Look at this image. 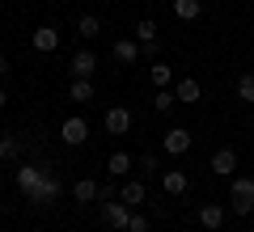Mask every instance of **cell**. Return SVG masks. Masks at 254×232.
<instances>
[{
  "instance_id": "4dcf8cb0",
  "label": "cell",
  "mask_w": 254,
  "mask_h": 232,
  "mask_svg": "<svg viewBox=\"0 0 254 232\" xmlns=\"http://www.w3.org/2000/svg\"><path fill=\"white\" fill-rule=\"evenodd\" d=\"M195 232H208V228H195Z\"/></svg>"
},
{
  "instance_id": "6da1fadb",
  "label": "cell",
  "mask_w": 254,
  "mask_h": 232,
  "mask_svg": "<svg viewBox=\"0 0 254 232\" xmlns=\"http://www.w3.org/2000/svg\"><path fill=\"white\" fill-rule=\"evenodd\" d=\"M47 173H55V165H38V161H26V165H17V173H13V182H17V190H21V198H30L38 186H43V178Z\"/></svg>"
},
{
  "instance_id": "9c48e42d",
  "label": "cell",
  "mask_w": 254,
  "mask_h": 232,
  "mask_svg": "<svg viewBox=\"0 0 254 232\" xmlns=\"http://www.w3.org/2000/svg\"><path fill=\"white\" fill-rule=\"evenodd\" d=\"M225 220H229V207H220V203H203L199 207V228L220 232V228H225Z\"/></svg>"
},
{
  "instance_id": "d6986e66",
  "label": "cell",
  "mask_w": 254,
  "mask_h": 232,
  "mask_svg": "<svg viewBox=\"0 0 254 232\" xmlns=\"http://www.w3.org/2000/svg\"><path fill=\"white\" fill-rule=\"evenodd\" d=\"M17 156H21V139L4 131L0 135V161H17Z\"/></svg>"
},
{
  "instance_id": "d4e9b609",
  "label": "cell",
  "mask_w": 254,
  "mask_h": 232,
  "mask_svg": "<svg viewBox=\"0 0 254 232\" xmlns=\"http://www.w3.org/2000/svg\"><path fill=\"white\" fill-rule=\"evenodd\" d=\"M157 173H161V161H157V156H153V152H144V156H140V178H157Z\"/></svg>"
},
{
  "instance_id": "7402d4cb",
  "label": "cell",
  "mask_w": 254,
  "mask_h": 232,
  "mask_svg": "<svg viewBox=\"0 0 254 232\" xmlns=\"http://www.w3.org/2000/svg\"><path fill=\"white\" fill-rule=\"evenodd\" d=\"M76 34H81V38H98L102 34V21L93 17V13H85V17H76Z\"/></svg>"
},
{
  "instance_id": "cb8c5ba5",
  "label": "cell",
  "mask_w": 254,
  "mask_h": 232,
  "mask_svg": "<svg viewBox=\"0 0 254 232\" xmlns=\"http://www.w3.org/2000/svg\"><path fill=\"white\" fill-rule=\"evenodd\" d=\"M131 34H136L140 43H153V38H157V21H153V17H140V21H136V30H131Z\"/></svg>"
},
{
  "instance_id": "f546056e",
  "label": "cell",
  "mask_w": 254,
  "mask_h": 232,
  "mask_svg": "<svg viewBox=\"0 0 254 232\" xmlns=\"http://www.w3.org/2000/svg\"><path fill=\"white\" fill-rule=\"evenodd\" d=\"M4 106H9V93H4V85H0V110H4Z\"/></svg>"
},
{
  "instance_id": "e0dca14e",
  "label": "cell",
  "mask_w": 254,
  "mask_h": 232,
  "mask_svg": "<svg viewBox=\"0 0 254 232\" xmlns=\"http://www.w3.org/2000/svg\"><path fill=\"white\" fill-rule=\"evenodd\" d=\"M148 81H153V89H174V68L161 63V59H153L148 63Z\"/></svg>"
},
{
  "instance_id": "5b68a950",
  "label": "cell",
  "mask_w": 254,
  "mask_h": 232,
  "mask_svg": "<svg viewBox=\"0 0 254 232\" xmlns=\"http://www.w3.org/2000/svg\"><path fill=\"white\" fill-rule=\"evenodd\" d=\"M190 143H195V135H190L187 127H170V131L161 135V148L170 152V156H182V152H190Z\"/></svg>"
},
{
  "instance_id": "52a82bcc",
  "label": "cell",
  "mask_w": 254,
  "mask_h": 232,
  "mask_svg": "<svg viewBox=\"0 0 254 232\" xmlns=\"http://www.w3.org/2000/svg\"><path fill=\"white\" fill-rule=\"evenodd\" d=\"M208 169L216 173V178H237V152H233V148H216Z\"/></svg>"
},
{
  "instance_id": "5bb4252c",
  "label": "cell",
  "mask_w": 254,
  "mask_h": 232,
  "mask_svg": "<svg viewBox=\"0 0 254 232\" xmlns=\"http://www.w3.org/2000/svg\"><path fill=\"white\" fill-rule=\"evenodd\" d=\"M102 123H106V131H110V135H127V131H131V110H123V106H110Z\"/></svg>"
},
{
  "instance_id": "83f0119b",
  "label": "cell",
  "mask_w": 254,
  "mask_h": 232,
  "mask_svg": "<svg viewBox=\"0 0 254 232\" xmlns=\"http://www.w3.org/2000/svg\"><path fill=\"white\" fill-rule=\"evenodd\" d=\"M140 55H144V59H157V55H161V43H157V38L153 43H140Z\"/></svg>"
},
{
  "instance_id": "ac0fdd59",
  "label": "cell",
  "mask_w": 254,
  "mask_h": 232,
  "mask_svg": "<svg viewBox=\"0 0 254 232\" xmlns=\"http://www.w3.org/2000/svg\"><path fill=\"white\" fill-rule=\"evenodd\" d=\"M203 13V0H174V17L178 21H199Z\"/></svg>"
},
{
  "instance_id": "1f68e13d",
  "label": "cell",
  "mask_w": 254,
  "mask_h": 232,
  "mask_svg": "<svg viewBox=\"0 0 254 232\" xmlns=\"http://www.w3.org/2000/svg\"><path fill=\"white\" fill-rule=\"evenodd\" d=\"M250 139H254V131H250Z\"/></svg>"
},
{
  "instance_id": "7c38bea8",
  "label": "cell",
  "mask_w": 254,
  "mask_h": 232,
  "mask_svg": "<svg viewBox=\"0 0 254 232\" xmlns=\"http://www.w3.org/2000/svg\"><path fill=\"white\" fill-rule=\"evenodd\" d=\"M174 97H178V106H195V101L203 97V85L195 81V76H182V81L174 85Z\"/></svg>"
},
{
  "instance_id": "8992f818",
  "label": "cell",
  "mask_w": 254,
  "mask_h": 232,
  "mask_svg": "<svg viewBox=\"0 0 254 232\" xmlns=\"http://www.w3.org/2000/svg\"><path fill=\"white\" fill-rule=\"evenodd\" d=\"M110 55H115V63H123V68H131V63L144 59V55H140V38H119V43L110 46Z\"/></svg>"
},
{
  "instance_id": "4316f807",
  "label": "cell",
  "mask_w": 254,
  "mask_h": 232,
  "mask_svg": "<svg viewBox=\"0 0 254 232\" xmlns=\"http://www.w3.org/2000/svg\"><path fill=\"white\" fill-rule=\"evenodd\" d=\"M127 232H148V215L140 211V207L131 211V220H127Z\"/></svg>"
},
{
  "instance_id": "4fadbf2b",
  "label": "cell",
  "mask_w": 254,
  "mask_h": 232,
  "mask_svg": "<svg viewBox=\"0 0 254 232\" xmlns=\"http://www.w3.org/2000/svg\"><path fill=\"white\" fill-rule=\"evenodd\" d=\"M68 72H72V81H76V76L93 81V72H98V55H93V51H76L72 63H68Z\"/></svg>"
},
{
  "instance_id": "3957f363",
  "label": "cell",
  "mask_w": 254,
  "mask_h": 232,
  "mask_svg": "<svg viewBox=\"0 0 254 232\" xmlns=\"http://www.w3.org/2000/svg\"><path fill=\"white\" fill-rule=\"evenodd\" d=\"M98 207H102V220H106L110 228L127 232V220H131V211H136V207H127L123 198H106V203H98Z\"/></svg>"
},
{
  "instance_id": "44dd1931",
  "label": "cell",
  "mask_w": 254,
  "mask_h": 232,
  "mask_svg": "<svg viewBox=\"0 0 254 232\" xmlns=\"http://www.w3.org/2000/svg\"><path fill=\"white\" fill-rule=\"evenodd\" d=\"M68 97H72V101H93V81H85V76H76V81L68 85Z\"/></svg>"
},
{
  "instance_id": "603a6c76",
  "label": "cell",
  "mask_w": 254,
  "mask_h": 232,
  "mask_svg": "<svg viewBox=\"0 0 254 232\" xmlns=\"http://www.w3.org/2000/svg\"><path fill=\"white\" fill-rule=\"evenodd\" d=\"M106 169H110V178H123V173H131V156L127 152H115L106 161Z\"/></svg>"
},
{
  "instance_id": "f1b7e54d",
  "label": "cell",
  "mask_w": 254,
  "mask_h": 232,
  "mask_svg": "<svg viewBox=\"0 0 254 232\" xmlns=\"http://www.w3.org/2000/svg\"><path fill=\"white\" fill-rule=\"evenodd\" d=\"M4 76H9V59H4V55H0V81H4Z\"/></svg>"
},
{
  "instance_id": "9a60e30c",
  "label": "cell",
  "mask_w": 254,
  "mask_h": 232,
  "mask_svg": "<svg viewBox=\"0 0 254 232\" xmlns=\"http://www.w3.org/2000/svg\"><path fill=\"white\" fill-rule=\"evenodd\" d=\"M30 46H34L38 55H51L55 46H60V30H55V26H38L34 38H30Z\"/></svg>"
},
{
  "instance_id": "30bf717a",
  "label": "cell",
  "mask_w": 254,
  "mask_h": 232,
  "mask_svg": "<svg viewBox=\"0 0 254 232\" xmlns=\"http://www.w3.org/2000/svg\"><path fill=\"white\" fill-rule=\"evenodd\" d=\"M119 198H123L127 207H144V203H148V182H144V178H131V182H123Z\"/></svg>"
},
{
  "instance_id": "277c9868",
  "label": "cell",
  "mask_w": 254,
  "mask_h": 232,
  "mask_svg": "<svg viewBox=\"0 0 254 232\" xmlns=\"http://www.w3.org/2000/svg\"><path fill=\"white\" fill-rule=\"evenodd\" d=\"M60 139L68 143V148H81V143L89 139V123H85L81 114H72V118H64V123H60Z\"/></svg>"
},
{
  "instance_id": "836d02e7",
  "label": "cell",
  "mask_w": 254,
  "mask_h": 232,
  "mask_svg": "<svg viewBox=\"0 0 254 232\" xmlns=\"http://www.w3.org/2000/svg\"><path fill=\"white\" fill-rule=\"evenodd\" d=\"M250 232H254V228H250Z\"/></svg>"
},
{
  "instance_id": "ffe728a7",
  "label": "cell",
  "mask_w": 254,
  "mask_h": 232,
  "mask_svg": "<svg viewBox=\"0 0 254 232\" xmlns=\"http://www.w3.org/2000/svg\"><path fill=\"white\" fill-rule=\"evenodd\" d=\"M174 106H178L174 89H157V93H153V110H157V114H174Z\"/></svg>"
},
{
  "instance_id": "484cf974",
  "label": "cell",
  "mask_w": 254,
  "mask_h": 232,
  "mask_svg": "<svg viewBox=\"0 0 254 232\" xmlns=\"http://www.w3.org/2000/svg\"><path fill=\"white\" fill-rule=\"evenodd\" d=\"M237 97H242L246 106H250V101H254V72H246L242 81H237Z\"/></svg>"
},
{
  "instance_id": "2e32d148",
  "label": "cell",
  "mask_w": 254,
  "mask_h": 232,
  "mask_svg": "<svg viewBox=\"0 0 254 232\" xmlns=\"http://www.w3.org/2000/svg\"><path fill=\"white\" fill-rule=\"evenodd\" d=\"M72 198H76L81 207H89V203H98V198H102V186H98L93 178H81V182L72 186Z\"/></svg>"
},
{
  "instance_id": "7a4b0ae2",
  "label": "cell",
  "mask_w": 254,
  "mask_h": 232,
  "mask_svg": "<svg viewBox=\"0 0 254 232\" xmlns=\"http://www.w3.org/2000/svg\"><path fill=\"white\" fill-rule=\"evenodd\" d=\"M229 211L233 215L254 211V178H229Z\"/></svg>"
},
{
  "instance_id": "ba28073f",
  "label": "cell",
  "mask_w": 254,
  "mask_h": 232,
  "mask_svg": "<svg viewBox=\"0 0 254 232\" xmlns=\"http://www.w3.org/2000/svg\"><path fill=\"white\" fill-rule=\"evenodd\" d=\"M55 198H60V178H55V173H47V178H43V186H38L34 194L26 198V203H30V207H51Z\"/></svg>"
},
{
  "instance_id": "8fae6325",
  "label": "cell",
  "mask_w": 254,
  "mask_h": 232,
  "mask_svg": "<svg viewBox=\"0 0 254 232\" xmlns=\"http://www.w3.org/2000/svg\"><path fill=\"white\" fill-rule=\"evenodd\" d=\"M161 190H165L170 198H182V194L190 190V178H187L182 169H165V173H161Z\"/></svg>"
},
{
  "instance_id": "d6a6232c",
  "label": "cell",
  "mask_w": 254,
  "mask_h": 232,
  "mask_svg": "<svg viewBox=\"0 0 254 232\" xmlns=\"http://www.w3.org/2000/svg\"><path fill=\"white\" fill-rule=\"evenodd\" d=\"M250 4H254V0H250Z\"/></svg>"
}]
</instances>
